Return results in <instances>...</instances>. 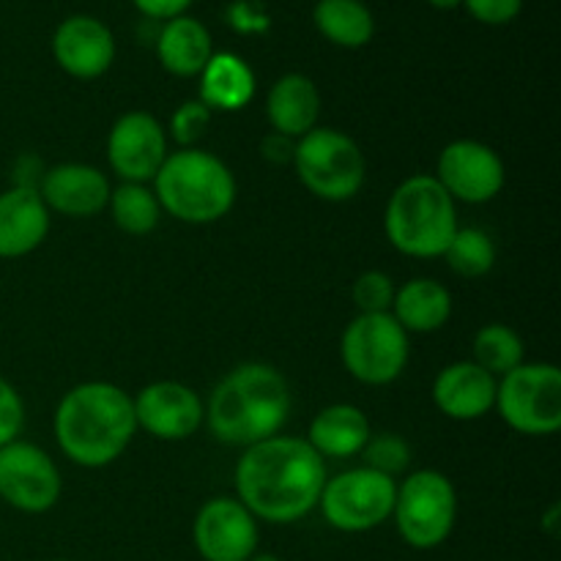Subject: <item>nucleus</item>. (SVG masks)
<instances>
[{
	"mask_svg": "<svg viewBox=\"0 0 561 561\" xmlns=\"http://www.w3.org/2000/svg\"><path fill=\"white\" fill-rule=\"evenodd\" d=\"M394 493H398V485L392 477L362 466V469L343 471L327 480L318 507L332 529L362 535L392 518Z\"/></svg>",
	"mask_w": 561,
	"mask_h": 561,
	"instance_id": "10",
	"label": "nucleus"
},
{
	"mask_svg": "<svg viewBox=\"0 0 561 561\" xmlns=\"http://www.w3.org/2000/svg\"><path fill=\"white\" fill-rule=\"evenodd\" d=\"M463 9L482 25H507L524 9V0H463Z\"/></svg>",
	"mask_w": 561,
	"mask_h": 561,
	"instance_id": "33",
	"label": "nucleus"
},
{
	"mask_svg": "<svg viewBox=\"0 0 561 561\" xmlns=\"http://www.w3.org/2000/svg\"><path fill=\"white\" fill-rule=\"evenodd\" d=\"M370 436V422H367L365 411L351 403H334L312 416L310 431H307V444L323 460H345L362 455Z\"/></svg>",
	"mask_w": 561,
	"mask_h": 561,
	"instance_id": "21",
	"label": "nucleus"
},
{
	"mask_svg": "<svg viewBox=\"0 0 561 561\" xmlns=\"http://www.w3.org/2000/svg\"><path fill=\"white\" fill-rule=\"evenodd\" d=\"M137 5V11L151 20H175V16H184L195 0H131Z\"/></svg>",
	"mask_w": 561,
	"mask_h": 561,
	"instance_id": "34",
	"label": "nucleus"
},
{
	"mask_svg": "<svg viewBox=\"0 0 561 561\" xmlns=\"http://www.w3.org/2000/svg\"><path fill=\"white\" fill-rule=\"evenodd\" d=\"M340 356L351 376L367 387H387L403 376L409 365V334L392 312L359 316L345 327Z\"/></svg>",
	"mask_w": 561,
	"mask_h": 561,
	"instance_id": "9",
	"label": "nucleus"
},
{
	"mask_svg": "<svg viewBox=\"0 0 561 561\" xmlns=\"http://www.w3.org/2000/svg\"><path fill=\"white\" fill-rule=\"evenodd\" d=\"M312 22L323 38L345 49L365 47L376 33V16L362 0H316Z\"/></svg>",
	"mask_w": 561,
	"mask_h": 561,
	"instance_id": "25",
	"label": "nucleus"
},
{
	"mask_svg": "<svg viewBox=\"0 0 561 561\" xmlns=\"http://www.w3.org/2000/svg\"><path fill=\"white\" fill-rule=\"evenodd\" d=\"M294 151H296V140H290V137L285 135H277V131H272V135L263 140V157L268 159V162H294Z\"/></svg>",
	"mask_w": 561,
	"mask_h": 561,
	"instance_id": "35",
	"label": "nucleus"
},
{
	"mask_svg": "<svg viewBox=\"0 0 561 561\" xmlns=\"http://www.w3.org/2000/svg\"><path fill=\"white\" fill-rule=\"evenodd\" d=\"M442 257L460 277H485L496 266V244L482 228H458Z\"/></svg>",
	"mask_w": 561,
	"mask_h": 561,
	"instance_id": "28",
	"label": "nucleus"
},
{
	"mask_svg": "<svg viewBox=\"0 0 561 561\" xmlns=\"http://www.w3.org/2000/svg\"><path fill=\"white\" fill-rule=\"evenodd\" d=\"M392 318L405 334H431L453 318V294L438 279L416 277L394 290Z\"/></svg>",
	"mask_w": 561,
	"mask_h": 561,
	"instance_id": "22",
	"label": "nucleus"
},
{
	"mask_svg": "<svg viewBox=\"0 0 561 561\" xmlns=\"http://www.w3.org/2000/svg\"><path fill=\"white\" fill-rule=\"evenodd\" d=\"M499 381L477 362L447 365L433 381V403L444 416L455 422L482 420L496 405Z\"/></svg>",
	"mask_w": 561,
	"mask_h": 561,
	"instance_id": "18",
	"label": "nucleus"
},
{
	"mask_svg": "<svg viewBox=\"0 0 561 561\" xmlns=\"http://www.w3.org/2000/svg\"><path fill=\"white\" fill-rule=\"evenodd\" d=\"M214 55L208 27L195 16H175L164 22L157 38V58L175 77H197Z\"/></svg>",
	"mask_w": 561,
	"mask_h": 561,
	"instance_id": "23",
	"label": "nucleus"
},
{
	"mask_svg": "<svg viewBox=\"0 0 561 561\" xmlns=\"http://www.w3.org/2000/svg\"><path fill=\"white\" fill-rule=\"evenodd\" d=\"M203 561H250L257 551V520L239 499L217 496L206 502L192 526Z\"/></svg>",
	"mask_w": 561,
	"mask_h": 561,
	"instance_id": "13",
	"label": "nucleus"
},
{
	"mask_svg": "<svg viewBox=\"0 0 561 561\" xmlns=\"http://www.w3.org/2000/svg\"><path fill=\"white\" fill-rule=\"evenodd\" d=\"M53 427L60 453L71 463L82 469H102L115 463L135 438V405L115 383H77L60 398Z\"/></svg>",
	"mask_w": 561,
	"mask_h": 561,
	"instance_id": "2",
	"label": "nucleus"
},
{
	"mask_svg": "<svg viewBox=\"0 0 561 561\" xmlns=\"http://www.w3.org/2000/svg\"><path fill=\"white\" fill-rule=\"evenodd\" d=\"M153 195L162 211L179 222L208 225L222 219L236 203V179L228 164L201 148L168 153L153 175Z\"/></svg>",
	"mask_w": 561,
	"mask_h": 561,
	"instance_id": "4",
	"label": "nucleus"
},
{
	"mask_svg": "<svg viewBox=\"0 0 561 561\" xmlns=\"http://www.w3.org/2000/svg\"><path fill=\"white\" fill-rule=\"evenodd\" d=\"M250 561H285V559L274 557V553H255V557H252Z\"/></svg>",
	"mask_w": 561,
	"mask_h": 561,
	"instance_id": "37",
	"label": "nucleus"
},
{
	"mask_svg": "<svg viewBox=\"0 0 561 561\" xmlns=\"http://www.w3.org/2000/svg\"><path fill=\"white\" fill-rule=\"evenodd\" d=\"M113 222L129 236H148L159 225L162 206H159L153 190L148 184H121L118 190L110 192L107 203Z\"/></svg>",
	"mask_w": 561,
	"mask_h": 561,
	"instance_id": "26",
	"label": "nucleus"
},
{
	"mask_svg": "<svg viewBox=\"0 0 561 561\" xmlns=\"http://www.w3.org/2000/svg\"><path fill=\"white\" fill-rule=\"evenodd\" d=\"M208 124H211V110L201 102V99H192L184 102L170 118V135L179 142L181 148H195V142L206 135Z\"/></svg>",
	"mask_w": 561,
	"mask_h": 561,
	"instance_id": "31",
	"label": "nucleus"
},
{
	"mask_svg": "<svg viewBox=\"0 0 561 561\" xmlns=\"http://www.w3.org/2000/svg\"><path fill=\"white\" fill-rule=\"evenodd\" d=\"M433 179L444 186L455 203L482 206L499 197L504 190V162L491 146L480 140H455L438 153L436 175Z\"/></svg>",
	"mask_w": 561,
	"mask_h": 561,
	"instance_id": "12",
	"label": "nucleus"
},
{
	"mask_svg": "<svg viewBox=\"0 0 561 561\" xmlns=\"http://www.w3.org/2000/svg\"><path fill=\"white\" fill-rule=\"evenodd\" d=\"M327 460L307 438L272 436L244 449L236 463V499L266 524H296L318 507Z\"/></svg>",
	"mask_w": 561,
	"mask_h": 561,
	"instance_id": "1",
	"label": "nucleus"
},
{
	"mask_svg": "<svg viewBox=\"0 0 561 561\" xmlns=\"http://www.w3.org/2000/svg\"><path fill=\"white\" fill-rule=\"evenodd\" d=\"M394 283L389 274L383 272H365L356 277L354 290V305L359 307V312L365 316H373V312H389L392 310V301H394Z\"/></svg>",
	"mask_w": 561,
	"mask_h": 561,
	"instance_id": "30",
	"label": "nucleus"
},
{
	"mask_svg": "<svg viewBox=\"0 0 561 561\" xmlns=\"http://www.w3.org/2000/svg\"><path fill=\"white\" fill-rule=\"evenodd\" d=\"M44 206L49 211H58L64 217L88 219L96 217L110 203V181L93 164L66 162L55 164L42 175V184L36 186Z\"/></svg>",
	"mask_w": 561,
	"mask_h": 561,
	"instance_id": "17",
	"label": "nucleus"
},
{
	"mask_svg": "<svg viewBox=\"0 0 561 561\" xmlns=\"http://www.w3.org/2000/svg\"><path fill=\"white\" fill-rule=\"evenodd\" d=\"M135 405L137 427L159 442H184L203 425V400L181 381H153L140 389Z\"/></svg>",
	"mask_w": 561,
	"mask_h": 561,
	"instance_id": "15",
	"label": "nucleus"
},
{
	"mask_svg": "<svg viewBox=\"0 0 561 561\" xmlns=\"http://www.w3.org/2000/svg\"><path fill=\"white\" fill-rule=\"evenodd\" d=\"M168 159V135L151 113H124L107 137V162L126 184H148Z\"/></svg>",
	"mask_w": 561,
	"mask_h": 561,
	"instance_id": "14",
	"label": "nucleus"
},
{
	"mask_svg": "<svg viewBox=\"0 0 561 561\" xmlns=\"http://www.w3.org/2000/svg\"><path fill=\"white\" fill-rule=\"evenodd\" d=\"M362 455H365L367 469L392 477V480L398 474H403L411 463V447L398 433H378V436H370L365 449H362Z\"/></svg>",
	"mask_w": 561,
	"mask_h": 561,
	"instance_id": "29",
	"label": "nucleus"
},
{
	"mask_svg": "<svg viewBox=\"0 0 561 561\" xmlns=\"http://www.w3.org/2000/svg\"><path fill=\"white\" fill-rule=\"evenodd\" d=\"M294 164L307 192L329 203L356 197L367 179V162L359 142L329 126H316L296 140Z\"/></svg>",
	"mask_w": 561,
	"mask_h": 561,
	"instance_id": "6",
	"label": "nucleus"
},
{
	"mask_svg": "<svg viewBox=\"0 0 561 561\" xmlns=\"http://www.w3.org/2000/svg\"><path fill=\"white\" fill-rule=\"evenodd\" d=\"M398 535L416 551H431L449 540L458 520V493L442 471H414L398 485L392 510Z\"/></svg>",
	"mask_w": 561,
	"mask_h": 561,
	"instance_id": "7",
	"label": "nucleus"
},
{
	"mask_svg": "<svg viewBox=\"0 0 561 561\" xmlns=\"http://www.w3.org/2000/svg\"><path fill=\"white\" fill-rule=\"evenodd\" d=\"M55 64L77 80H96L113 66L115 36L102 20L75 14L53 33Z\"/></svg>",
	"mask_w": 561,
	"mask_h": 561,
	"instance_id": "16",
	"label": "nucleus"
},
{
	"mask_svg": "<svg viewBox=\"0 0 561 561\" xmlns=\"http://www.w3.org/2000/svg\"><path fill=\"white\" fill-rule=\"evenodd\" d=\"M255 96V75L250 64L233 53H214L201 71V102L208 110H244Z\"/></svg>",
	"mask_w": 561,
	"mask_h": 561,
	"instance_id": "24",
	"label": "nucleus"
},
{
	"mask_svg": "<svg viewBox=\"0 0 561 561\" xmlns=\"http://www.w3.org/2000/svg\"><path fill=\"white\" fill-rule=\"evenodd\" d=\"M502 420L524 436H553L561 427V370L548 362H524L496 387Z\"/></svg>",
	"mask_w": 561,
	"mask_h": 561,
	"instance_id": "8",
	"label": "nucleus"
},
{
	"mask_svg": "<svg viewBox=\"0 0 561 561\" xmlns=\"http://www.w3.org/2000/svg\"><path fill=\"white\" fill-rule=\"evenodd\" d=\"M471 362H477L493 378L507 376L510 370L524 365V340L504 323H488L474 334V359Z\"/></svg>",
	"mask_w": 561,
	"mask_h": 561,
	"instance_id": "27",
	"label": "nucleus"
},
{
	"mask_svg": "<svg viewBox=\"0 0 561 561\" xmlns=\"http://www.w3.org/2000/svg\"><path fill=\"white\" fill-rule=\"evenodd\" d=\"M203 409L219 442L247 449L279 436L290 414V387L277 367L247 362L214 387Z\"/></svg>",
	"mask_w": 561,
	"mask_h": 561,
	"instance_id": "3",
	"label": "nucleus"
},
{
	"mask_svg": "<svg viewBox=\"0 0 561 561\" xmlns=\"http://www.w3.org/2000/svg\"><path fill=\"white\" fill-rule=\"evenodd\" d=\"M49 233V208L38 190L11 186L0 192V257L31 255Z\"/></svg>",
	"mask_w": 561,
	"mask_h": 561,
	"instance_id": "19",
	"label": "nucleus"
},
{
	"mask_svg": "<svg viewBox=\"0 0 561 561\" xmlns=\"http://www.w3.org/2000/svg\"><path fill=\"white\" fill-rule=\"evenodd\" d=\"M458 208L433 175H411L383 214L389 244L409 257H442L458 230Z\"/></svg>",
	"mask_w": 561,
	"mask_h": 561,
	"instance_id": "5",
	"label": "nucleus"
},
{
	"mask_svg": "<svg viewBox=\"0 0 561 561\" xmlns=\"http://www.w3.org/2000/svg\"><path fill=\"white\" fill-rule=\"evenodd\" d=\"M64 482L55 460L31 442L0 447V499L27 515H42L58 504Z\"/></svg>",
	"mask_w": 561,
	"mask_h": 561,
	"instance_id": "11",
	"label": "nucleus"
},
{
	"mask_svg": "<svg viewBox=\"0 0 561 561\" xmlns=\"http://www.w3.org/2000/svg\"><path fill=\"white\" fill-rule=\"evenodd\" d=\"M25 425V405L20 392L0 376V447L16 442Z\"/></svg>",
	"mask_w": 561,
	"mask_h": 561,
	"instance_id": "32",
	"label": "nucleus"
},
{
	"mask_svg": "<svg viewBox=\"0 0 561 561\" xmlns=\"http://www.w3.org/2000/svg\"><path fill=\"white\" fill-rule=\"evenodd\" d=\"M58 561H66V559H58Z\"/></svg>",
	"mask_w": 561,
	"mask_h": 561,
	"instance_id": "38",
	"label": "nucleus"
},
{
	"mask_svg": "<svg viewBox=\"0 0 561 561\" xmlns=\"http://www.w3.org/2000/svg\"><path fill=\"white\" fill-rule=\"evenodd\" d=\"M427 3L438 11H453L458 9V5H463V0H427Z\"/></svg>",
	"mask_w": 561,
	"mask_h": 561,
	"instance_id": "36",
	"label": "nucleus"
},
{
	"mask_svg": "<svg viewBox=\"0 0 561 561\" xmlns=\"http://www.w3.org/2000/svg\"><path fill=\"white\" fill-rule=\"evenodd\" d=\"M268 124L277 135L299 140L312 131L321 118V91L307 75L290 71L279 77L266 96Z\"/></svg>",
	"mask_w": 561,
	"mask_h": 561,
	"instance_id": "20",
	"label": "nucleus"
}]
</instances>
